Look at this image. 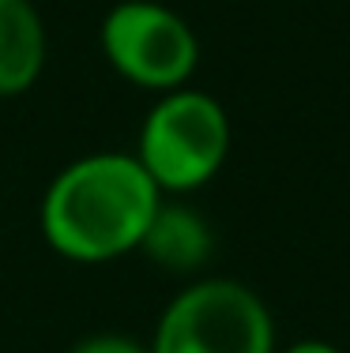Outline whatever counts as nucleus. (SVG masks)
Listing matches in <instances>:
<instances>
[{
  "label": "nucleus",
  "instance_id": "obj_5",
  "mask_svg": "<svg viewBox=\"0 0 350 353\" xmlns=\"http://www.w3.org/2000/svg\"><path fill=\"white\" fill-rule=\"evenodd\" d=\"M139 252L170 274H200L215 256V230L196 207L162 199L139 241Z\"/></svg>",
  "mask_w": 350,
  "mask_h": 353
},
{
  "label": "nucleus",
  "instance_id": "obj_2",
  "mask_svg": "<svg viewBox=\"0 0 350 353\" xmlns=\"http://www.w3.org/2000/svg\"><path fill=\"white\" fill-rule=\"evenodd\" d=\"M230 139V117L219 98L200 87H177L155 94L132 154L162 196H188L219 176Z\"/></svg>",
  "mask_w": 350,
  "mask_h": 353
},
{
  "label": "nucleus",
  "instance_id": "obj_8",
  "mask_svg": "<svg viewBox=\"0 0 350 353\" xmlns=\"http://www.w3.org/2000/svg\"><path fill=\"white\" fill-rule=\"evenodd\" d=\"M279 353H343V350L324 342V339H302V342H290V346L279 350Z\"/></svg>",
  "mask_w": 350,
  "mask_h": 353
},
{
  "label": "nucleus",
  "instance_id": "obj_3",
  "mask_svg": "<svg viewBox=\"0 0 350 353\" xmlns=\"http://www.w3.org/2000/svg\"><path fill=\"white\" fill-rule=\"evenodd\" d=\"M147 346L151 353H279V334L253 285L211 274L173 293Z\"/></svg>",
  "mask_w": 350,
  "mask_h": 353
},
{
  "label": "nucleus",
  "instance_id": "obj_1",
  "mask_svg": "<svg viewBox=\"0 0 350 353\" xmlns=\"http://www.w3.org/2000/svg\"><path fill=\"white\" fill-rule=\"evenodd\" d=\"M158 184L136 154L90 150L49 181L38 207L46 245L72 263H110L139 252L147 225L162 203Z\"/></svg>",
  "mask_w": 350,
  "mask_h": 353
},
{
  "label": "nucleus",
  "instance_id": "obj_6",
  "mask_svg": "<svg viewBox=\"0 0 350 353\" xmlns=\"http://www.w3.org/2000/svg\"><path fill=\"white\" fill-rule=\"evenodd\" d=\"M49 34L35 0H0V98H19L41 79Z\"/></svg>",
  "mask_w": 350,
  "mask_h": 353
},
{
  "label": "nucleus",
  "instance_id": "obj_7",
  "mask_svg": "<svg viewBox=\"0 0 350 353\" xmlns=\"http://www.w3.org/2000/svg\"><path fill=\"white\" fill-rule=\"evenodd\" d=\"M68 353H151V346L132 334H117V331H98V334H87L79 339Z\"/></svg>",
  "mask_w": 350,
  "mask_h": 353
},
{
  "label": "nucleus",
  "instance_id": "obj_4",
  "mask_svg": "<svg viewBox=\"0 0 350 353\" xmlns=\"http://www.w3.org/2000/svg\"><path fill=\"white\" fill-rule=\"evenodd\" d=\"M106 64L124 83L151 94L188 87L200 68V38L193 23L158 0H121L98 27Z\"/></svg>",
  "mask_w": 350,
  "mask_h": 353
}]
</instances>
